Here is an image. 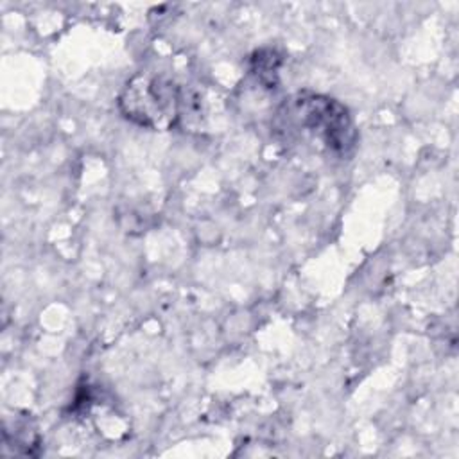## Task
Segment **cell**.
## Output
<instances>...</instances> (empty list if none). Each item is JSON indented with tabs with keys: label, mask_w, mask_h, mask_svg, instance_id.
<instances>
[{
	"label": "cell",
	"mask_w": 459,
	"mask_h": 459,
	"mask_svg": "<svg viewBox=\"0 0 459 459\" xmlns=\"http://www.w3.org/2000/svg\"><path fill=\"white\" fill-rule=\"evenodd\" d=\"M183 95L179 86L158 75H136L124 88L120 111L134 124L151 129H169L181 118Z\"/></svg>",
	"instance_id": "6da1fadb"
},
{
	"label": "cell",
	"mask_w": 459,
	"mask_h": 459,
	"mask_svg": "<svg viewBox=\"0 0 459 459\" xmlns=\"http://www.w3.org/2000/svg\"><path fill=\"white\" fill-rule=\"evenodd\" d=\"M294 113L301 127L321 138L333 151H346L353 143V124L348 109L328 97L310 95L294 100Z\"/></svg>",
	"instance_id": "7a4b0ae2"
}]
</instances>
